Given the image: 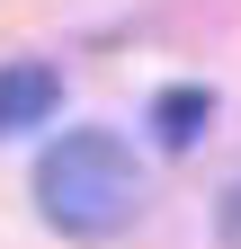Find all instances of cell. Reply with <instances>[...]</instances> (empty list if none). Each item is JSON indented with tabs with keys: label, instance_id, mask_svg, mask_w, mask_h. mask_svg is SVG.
<instances>
[{
	"label": "cell",
	"instance_id": "277c9868",
	"mask_svg": "<svg viewBox=\"0 0 241 249\" xmlns=\"http://www.w3.org/2000/svg\"><path fill=\"white\" fill-rule=\"evenodd\" d=\"M215 231L241 249V187H223V205H215Z\"/></svg>",
	"mask_w": 241,
	"mask_h": 249
},
{
	"label": "cell",
	"instance_id": "3957f363",
	"mask_svg": "<svg viewBox=\"0 0 241 249\" xmlns=\"http://www.w3.org/2000/svg\"><path fill=\"white\" fill-rule=\"evenodd\" d=\"M205 116H215L205 89H161V98H152V134H161L170 151H188V142L205 134Z\"/></svg>",
	"mask_w": 241,
	"mask_h": 249
},
{
	"label": "cell",
	"instance_id": "6da1fadb",
	"mask_svg": "<svg viewBox=\"0 0 241 249\" xmlns=\"http://www.w3.org/2000/svg\"><path fill=\"white\" fill-rule=\"evenodd\" d=\"M36 213L54 231H72V240L125 231L143 213V160L107 134V124H80V134H63L36 160Z\"/></svg>",
	"mask_w": 241,
	"mask_h": 249
},
{
	"label": "cell",
	"instance_id": "7a4b0ae2",
	"mask_svg": "<svg viewBox=\"0 0 241 249\" xmlns=\"http://www.w3.org/2000/svg\"><path fill=\"white\" fill-rule=\"evenodd\" d=\"M54 98H63V71L54 62H0V142L36 134L54 116Z\"/></svg>",
	"mask_w": 241,
	"mask_h": 249
}]
</instances>
